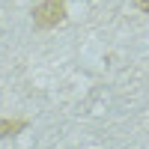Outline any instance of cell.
<instances>
[{
    "instance_id": "cell-1",
    "label": "cell",
    "mask_w": 149,
    "mask_h": 149,
    "mask_svg": "<svg viewBox=\"0 0 149 149\" xmlns=\"http://www.w3.org/2000/svg\"><path fill=\"white\" fill-rule=\"evenodd\" d=\"M63 15H66L63 0H42V3L33 9V21H36V27H42V30L57 27V24L63 21Z\"/></svg>"
},
{
    "instance_id": "cell-2",
    "label": "cell",
    "mask_w": 149,
    "mask_h": 149,
    "mask_svg": "<svg viewBox=\"0 0 149 149\" xmlns=\"http://www.w3.org/2000/svg\"><path fill=\"white\" fill-rule=\"evenodd\" d=\"M24 125L27 122H21V119H0V137H12V134L24 131Z\"/></svg>"
},
{
    "instance_id": "cell-3",
    "label": "cell",
    "mask_w": 149,
    "mask_h": 149,
    "mask_svg": "<svg viewBox=\"0 0 149 149\" xmlns=\"http://www.w3.org/2000/svg\"><path fill=\"white\" fill-rule=\"evenodd\" d=\"M140 6H143V9H149V0H140Z\"/></svg>"
}]
</instances>
